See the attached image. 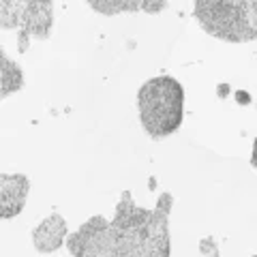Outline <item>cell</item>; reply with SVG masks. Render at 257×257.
I'll return each instance as SVG.
<instances>
[{
	"mask_svg": "<svg viewBox=\"0 0 257 257\" xmlns=\"http://www.w3.org/2000/svg\"><path fill=\"white\" fill-rule=\"evenodd\" d=\"M172 193H161L155 208H142L124 191L111 219L90 216L67 238L73 257H172L170 212Z\"/></svg>",
	"mask_w": 257,
	"mask_h": 257,
	"instance_id": "cell-1",
	"label": "cell"
},
{
	"mask_svg": "<svg viewBox=\"0 0 257 257\" xmlns=\"http://www.w3.org/2000/svg\"><path fill=\"white\" fill-rule=\"evenodd\" d=\"M138 114L152 140L170 138L184 120V86L172 75L146 79L138 90Z\"/></svg>",
	"mask_w": 257,
	"mask_h": 257,
	"instance_id": "cell-2",
	"label": "cell"
},
{
	"mask_svg": "<svg viewBox=\"0 0 257 257\" xmlns=\"http://www.w3.org/2000/svg\"><path fill=\"white\" fill-rule=\"evenodd\" d=\"M193 15L219 41H257V0H195Z\"/></svg>",
	"mask_w": 257,
	"mask_h": 257,
	"instance_id": "cell-3",
	"label": "cell"
},
{
	"mask_svg": "<svg viewBox=\"0 0 257 257\" xmlns=\"http://www.w3.org/2000/svg\"><path fill=\"white\" fill-rule=\"evenodd\" d=\"M0 180V216L7 221L18 216L26 206L30 180L24 174H3Z\"/></svg>",
	"mask_w": 257,
	"mask_h": 257,
	"instance_id": "cell-4",
	"label": "cell"
},
{
	"mask_svg": "<svg viewBox=\"0 0 257 257\" xmlns=\"http://www.w3.org/2000/svg\"><path fill=\"white\" fill-rule=\"evenodd\" d=\"M64 238H69V227L67 221L60 214H50L47 219L32 229V244L39 253H54L62 246Z\"/></svg>",
	"mask_w": 257,
	"mask_h": 257,
	"instance_id": "cell-5",
	"label": "cell"
},
{
	"mask_svg": "<svg viewBox=\"0 0 257 257\" xmlns=\"http://www.w3.org/2000/svg\"><path fill=\"white\" fill-rule=\"evenodd\" d=\"M96 13L118 15V13H135L142 11V0H88Z\"/></svg>",
	"mask_w": 257,
	"mask_h": 257,
	"instance_id": "cell-6",
	"label": "cell"
},
{
	"mask_svg": "<svg viewBox=\"0 0 257 257\" xmlns=\"http://www.w3.org/2000/svg\"><path fill=\"white\" fill-rule=\"evenodd\" d=\"M22 86H24V73L20 64L11 58H7V54L3 52V96L7 99L15 90H20Z\"/></svg>",
	"mask_w": 257,
	"mask_h": 257,
	"instance_id": "cell-7",
	"label": "cell"
},
{
	"mask_svg": "<svg viewBox=\"0 0 257 257\" xmlns=\"http://www.w3.org/2000/svg\"><path fill=\"white\" fill-rule=\"evenodd\" d=\"M167 9V0H142V11L146 13H161Z\"/></svg>",
	"mask_w": 257,
	"mask_h": 257,
	"instance_id": "cell-8",
	"label": "cell"
},
{
	"mask_svg": "<svg viewBox=\"0 0 257 257\" xmlns=\"http://www.w3.org/2000/svg\"><path fill=\"white\" fill-rule=\"evenodd\" d=\"M251 163H253V167L257 170V138H255V142H253V152H251ZM253 257H257V251H255V255Z\"/></svg>",
	"mask_w": 257,
	"mask_h": 257,
	"instance_id": "cell-9",
	"label": "cell"
}]
</instances>
